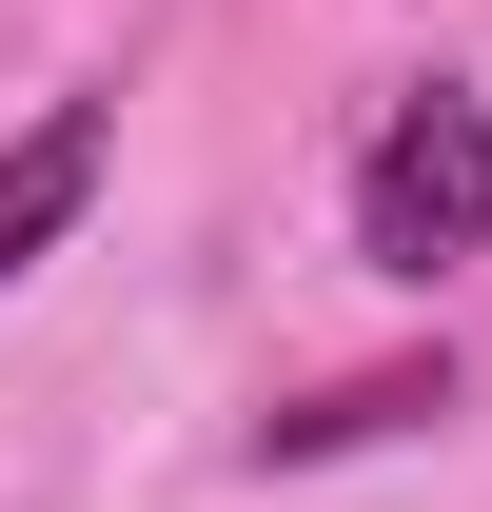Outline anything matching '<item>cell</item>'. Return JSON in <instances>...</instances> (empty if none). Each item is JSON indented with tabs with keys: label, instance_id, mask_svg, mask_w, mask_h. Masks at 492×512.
I'll list each match as a JSON object with an SVG mask.
<instances>
[{
	"label": "cell",
	"instance_id": "6da1fadb",
	"mask_svg": "<svg viewBox=\"0 0 492 512\" xmlns=\"http://www.w3.org/2000/svg\"><path fill=\"white\" fill-rule=\"evenodd\" d=\"M355 256H374V276L492 256V119H473V99H414V119L355 158Z\"/></svg>",
	"mask_w": 492,
	"mask_h": 512
},
{
	"label": "cell",
	"instance_id": "7a4b0ae2",
	"mask_svg": "<svg viewBox=\"0 0 492 512\" xmlns=\"http://www.w3.org/2000/svg\"><path fill=\"white\" fill-rule=\"evenodd\" d=\"M99 158H119V119H99V99H60L40 138H0V296H20V256L99 197Z\"/></svg>",
	"mask_w": 492,
	"mask_h": 512
},
{
	"label": "cell",
	"instance_id": "3957f363",
	"mask_svg": "<svg viewBox=\"0 0 492 512\" xmlns=\"http://www.w3.org/2000/svg\"><path fill=\"white\" fill-rule=\"evenodd\" d=\"M414 414H453V375H433V355H394V375H335L315 414H276L256 453H355V434H414Z\"/></svg>",
	"mask_w": 492,
	"mask_h": 512
}]
</instances>
